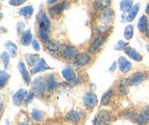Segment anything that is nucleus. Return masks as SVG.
Wrapping results in <instances>:
<instances>
[{"label":"nucleus","mask_w":149,"mask_h":125,"mask_svg":"<svg viewBox=\"0 0 149 125\" xmlns=\"http://www.w3.org/2000/svg\"><path fill=\"white\" fill-rule=\"evenodd\" d=\"M31 91L36 94V96L42 98L47 93V84H46V78L42 76L36 77L32 83H31Z\"/></svg>","instance_id":"f257e3e1"},{"label":"nucleus","mask_w":149,"mask_h":125,"mask_svg":"<svg viewBox=\"0 0 149 125\" xmlns=\"http://www.w3.org/2000/svg\"><path fill=\"white\" fill-rule=\"evenodd\" d=\"M60 56L65 60V61H70V62H74V59L77 57V55L79 54V51L77 47L74 46H70V45H62L60 51H58Z\"/></svg>","instance_id":"f03ea898"},{"label":"nucleus","mask_w":149,"mask_h":125,"mask_svg":"<svg viewBox=\"0 0 149 125\" xmlns=\"http://www.w3.org/2000/svg\"><path fill=\"white\" fill-rule=\"evenodd\" d=\"M92 55H93V54H91L90 52H80V53L77 55V57L74 59V61L72 63H74V66H76L77 68L87 67V66L91 64L92 61H93Z\"/></svg>","instance_id":"7ed1b4c3"},{"label":"nucleus","mask_w":149,"mask_h":125,"mask_svg":"<svg viewBox=\"0 0 149 125\" xmlns=\"http://www.w3.org/2000/svg\"><path fill=\"white\" fill-rule=\"evenodd\" d=\"M85 116H86L85 112L81 111V110H69V111L64 115V119H65L67 122L71 123V124L77 125V124H79L80 122L84 121Z\"/></svg>","instance_id":"20e7f679"},{"label":"nucleus","mask_w":149,"mask_h":125,"mask_svg":"<svg viewBox=\"0 0 149 125\" xmlns=\"http://www.w3.org/2000/svg\"><path fill=\"white\" fill-rule=\"evenodd\" d=\"M37 24L38 29H41V30L51 32L52 22H51V18L48 17V15L46 14L45 10H40L37 14Z\"/></svg>","instance_id":"39448f33"},{"label":"nucleus","mask_w":149,"mask_h":125,"mask_svg":"<svg viewBox=\"0 0 149 125\" xmlns=\"http://www.w3.org/2000/svg\"><path fill=\"white\" fill-rule=\"evenodd\" d=\"M81 101H83V105H84L85 109H87V110L94 109V108L97 106V102H99L96 94L93 93L92 91H87V92L83 95Z\"/></svg>","instance_id":"423d86ee"},{"label":"nucleus","mask_w":149,"mask_h":125,"mask_svg":"<svg viewBox=\"0 0 149 125\" xmlns=\"http://www.w3.org/2000/svg\"><path fill=\"white\" fill-rule=\"evenodd\" d=\"M106 41H107V36H96L88 45V52L91 54H97L102 50Z\"/></svg>","instance_id":"0eeeda50"},{"label":"nucleus","mask_w":149,"mask_h":125,"mask_svg":"<svg viewBox=\"0 0 149 125\" xmlns=\"http://www.w3.org/2000/svg\"><path fill=\"white\" fill-rule=\"evenodd\" d=\"M115 20V12L111 7L102 10L99 15V24H108L111 25V23Z\"/></svg>","instance_id":"6e6552de"},{"label":"nucleus","mask_w":149,"mask_h":125,"mask_svg":"<svg viewBox=\"0 0 149 125\" xmlns=\"http://www.w3.org/2000/svg\"><path fill=\"white\" fill-rule=\"evenodd\" d=\"M148 78V73L146 71H136L130 77V87L131 86H139Z\"/></svg>","instance_id":"1a4fd4ad"},{"label":"nucleus","mask_w":149,"mask_h":125,"mask_svg":"<svg viewBox=\"0 0 149 125\" xmlns=\"http://www.w3.org/2000/svg\"><path fill=\"white\" fill-rule=\"evenodd\" d=\"M52 68L46 63V61L42 59V57H39L36 63L33 64V67H31V70H30V73L31 75H36L38 72H44L47 71V70H51Z\"/></svg>","instance_id":"9d476101"},{"label":"nucleus","mask_w":149,"mask_h":125,"mask_svg":"<svg viewBox=\"0 0 149 125\" xmlns=\"http://www.w3.org/2000/svg\"><path fill=\"white\" fill-rule=\"evenodd\" d=\"M17 68H19V73L22 75V78H23L25 85L31 86V83H32V80H31V73H30V71H28L24 61H19V64H17Z\"/></svg>","instance_id":"9b49d317"},{"label":"nucleus","mask_w":149,"mask_h":125,"mask_svg":"<svg viewBox=\"0 0 149 125\" xmlns=\"http://www.w3.org/2000/svg\"><path fill=\"white\" fill-rule=\"evenodd\" d=\"M61 76H62V78L65 80V82H72L74 78L78 76V73L74 71V69L72 68V66H70V64H68L67 67H64L63 69H62V71H61Z\"/></svg>","instance_id":"f8f14e48"},{"label":"nucleus","mask_w":149,"mask_h":125,"mask_svg":"<svg viewBox=\"0 0 149 125\" xmlns=\"http://www.w3.org/2000/svg\"><path fill=\"white\" fill-rule=\"evenodd\" d=\"M111 7V0H94L92 8L95 13H101L102 10Z\"/></svg>","instance_id":"ddd939ff"},{"label":"nucleus","mask_w":149,"mask_h":125,"mask_svg":"<svg viewBox=\"0 0 149 125\" xmlns=\"http://www.w3.org/2000/svg\"><path fill=\"white\" fill-rule=\"evenodd\" d=\"M26 95H28L26 89H19V91H17V92H15V93H14V95H13V105H14V106H16V107L22 106V103L25 101Z\"/></svg>","instance_id":"4468645a"},{"label":"nucleus","mask_w":149,"mask_h":125,"mask_svg":"<svg viewBox=\"0 0 149 125\" xmlns=\"http://www.w3.org/2000/svg\"><path fill=\"white\" fill-rule=\"evenodd\" d=\"M117 62H118V69H119V71L122 72V73L126 75V73H129L132 70V63H131L126 57L119 56V59H118Z\"/></svg>","instance_id":"2eb2a0df"},{"label":"nucleus","mask_w":149,"mask_h":125,"mask_svg":"<svg viewBox=\"0 0 149 125\" xmlns=\"http://www.w3.org/2000/svg\"><path fill=\"white\" fill-rule=\"evenodd\" d=\"M112 31V27L111 25H108V24H97L95 28H94V32L96 34V36H109L110 32Z\"/></svg>","instance_id":"dca6fc26"},{"label":"nucleus","mask_w":149,"mask_h":125,"mask_svg":"<svg viewBox=\"0 0 149 125\" xmlns=\"http://www.w3.org/2000/svg\"><path fill=\"white\" fill-rule=\"evenodd\" d=\"M64 8H63V2H57L55 5H52L48 8V13L51 15V17H58L62 15Z\"/></svg>","instance_id":"f3484780"},{"label":"nucleus","mask_w":149,"mask_h":125,"mask_svg":"<svg viewBox=\"0 0 149 125\" xmlns=\"http://www.w3.org/2000/svg\"><path fill=\"white\" fill-rule=\"evenodd\" d=\"M46 84H47V93L51 94V93L57 87V85H58L60 83L57 82L55 75H54V73H51V75H48V76L46 77Z\"/></svg>","instance_id":"a211bd4d"},{"label":"nucleus","mask_w":149,"mask_h":125,"mask_svg":"<svg viewBox=\"0 0 149 125\" xmlns=\"http://www.w3.org/2000/svg\"><path fill=\"white\" fill-rule=\"evenodd\" d=\"M125 54H126V56H129L131 60H134L135 62H141L142 61V55L139 53L136 50H134L133 47H126L125 48Z\"/></svg>","instance_id":"6ab92c4d"},{"label":"nucleus","mask_w":149,"mask_h":125,"mask_svg":"<svg viewBox=\"0 0 149 125\" xmlns=\"http://www.w3.org/2000/svg\"><path fill=\"white\" fill-rule=\"evenodd\" d=\"M129 82H130V78L125 77V78H122V79L119 80V83H118V91H119V93H120L122 95H124V96H126V95L129 94V87H130Z\"/></svg>","instance_id":"aec40b11"},{"label":"nucleus","mask_w":149,"mask_h":125,"mask_svg":"<svg viewBox=\"0 0 149 125\" xmlns=\"http://www.w3.org/2000/svg\"><path fill=\"white\" fill-rule=\"evenodd\" d=\"M32 40H33V37H32V34H31L30 30H25V31L22 34L21 38H19V43H21V45L24 46V47L31 45V44H32Z\"/></svg>","instance_id":"412c9836"},{"label":"nucleus","mask_w":149,"mask_h":125,"mask_svg":"<svg viewBox=\"0 0 149 125\" xmlns=\"http://www.w3.org/2000/svg\"><path fill=\"white\" fill-rule=\"evenodd\" d=\"M61 44L58 43V41H56V40H49V41H47V43H45V50L46 51H48V52H51V53H56V52H58L60 51V48H61Z\"/></svg>","instance_id":"4be33fe9"},{"label":"nucleus","mask_w":149,"mask_h":125,"mask_svg":"<svg viewBox=\"0 0 149 125\" xmlns=\"http://www.w3.org/2000/svg\"><path fill=\"white\" fill-rule=\"evenodd\" d=\"M148 25H149V21H148L147 15H146V14H145V15H141L140 18H139V21H138V24H136L138 30H139L141 34H145L146 30H147V28H148Z\"/></svg>","instance_id":"5701e85b"},{"label":"nucleus","mask_w":149,"mask_h":125,"mask_svg":"<svg viewBox=\"0 0 149 125\" xmlns=\"http://www.w3.org/2000/svg\"><path fill=\"white\" fill-rule=\"evenodd\" d=\"M30 117H31V119L33 122L40 123V122H42V119L45 117V114H44V111H41L39 109H32L30 111Z\"/></svg>","instance_id":"b1692460"},{"label":"nucleus","mask_w":149,"mask_h":125,"mask_svg":"<svg viewBox=\"0 0 149 125\" xmlns=\"http://www.w3.org/2000/svg\"><path fill=\"white\" fill-rule=\"evenodd\" d=\"M96 117L102 123H109L111 121V114L108 110H100L99 114L96 115Z\"/></svg>","instance_id":"393cba45"},{"label":"nucleus","mask_w":149,"mask_h":125,"mask_svg":"<svg viewBox=\"0 0 149 125\" xmlns=\"http://www.w3.org/2000/svg\"><path fill=\"white\" fill-rule=\"evenodd\" d=\"M19 14L22 17L25 18V20H29L32 16V14H33V7L30 6V5L29 6H24V7H22L19 10Z\"/></svg>","instance_id":"a878e982"},{"label":"nucleus","mask_w":149,"mask_h":125,"mask_svg":"<svg viewBox=\"0 0 149 125\" xmlns=\"http://www.w3.org/2000/svg\"><path fill=\"white\" fill-rule=\"evenodd\" d=\"M5 47L7 48V51H8V53L10 55V57H17V46L13 41H10V40L6 41L5 43Z\"/></svg>","instance_id":"bb28decb"},{"label":"nucleus","mask_w":149,"mask_h":125,"mask_svg":"<svg viewBox=\"0 0 149 125\" xmlns=\"http://www.w3.org/2000/svg\"><path fill=\"white\" fill-rule=\"evenodd\" d=\"M135 123L138 125H148L149 124V114H146L143 111H141L140 114L136 115L135 118Z\"/></svg>","instance_id":"cd10ccee"},{"label":"nucleus","mask_w":149,"mask_h":125,"mask_svg":"<svg viewBox=\"0 0 149 125\" xmlns=\"http://www.w3.org/2000/svg\"><path fill=\"white\" fill-rule=\"evenodd\" d=\"M133 6H134L133 0H122L119 3V9L122 13H129Z\"/></svg>","instance_id":"c85d7f7f"},{"label":"nucleus","mask_w":149,"mask_h":125,"mask_svg":"<svg viewBox=\"0 0 149 125\" xmlns=\"http://www.w3.org/2000/svg\"><path fill=\"white\" fill-rule=\"evenodd\" d=\"M139 10H140V3H135V5L132 7V9L127 13V15H126V21H127V22L134 21V18L136 17Z\"/></svg>","instance_id":"c756f323"},{"label":"nucleus","mask_w":149,"mask_h":125,"mask_svg":"<svg viewBox=\"0 0 149 125\" xmlns=\"http://www.w3.org/2000/svg\"><path fill=\"white\" fill-rule=\"evenodd\" d=\"M86 82V78L83 73H79L76 78H74L72 82H69L68 83V86L69 87H76V86H79V85H83L84 83Z\"/></svg>","instance_id":"7c9ffc66"},{"label":"nucleus","mask_w":149,"mask_h":125,"mask_svg":"<svg viewBox=\"0 0 149 125\" xmlns=\"http://www.w3.org/2000/svg\"><path fill=\"white\" fill-rule=\"evenodd\" d=\"M113 89H109L103 95H102V99H101V105L102 106H107V105H109L110 103V100H111V98L113 96Z\"/></svg>","instance_id":"2f4dec72"},{"label":"nucleus","mask_w":149,"mask_h":125,"mask_svg":"<svg viewBox=\"0 0 149 125\" xmlns=\"http://www.w3.org/2000/svg\"><path fill=\"white\" fill-rule=\"evenodd\" d=\"M51 32L48 31H45V30H41V29H38L37 30V38H39L40 41H42L44 44L49 41L51 40Z\"/></svg>","instance_id":"473e14b6"},{"label":"nucleus","mask_w":149,"mask_h":125,"mask_svg":"<svg viewBox=\"0 0 149 125\" xmlns=\"http://www.w3.org/2000/svg\"><path fill=\"white\" fill-rule=\"evenodd\" d=\"M9 77H10V75L7 72L6 69H3V70L0 71V87L1 89H3L7 85V83L9 80Z\"/></svg>","instance_id":"72a5a7b5"},{"label":"nucleus","mask_w":149,"mask_h":125,"mask_svg":"<svg viewBox=\"0 0 149 125\" xmlns=\"http://www.w3.org/2000/svg\"><path fill=\"white\" fill-rule=\"evenodd\" d=\"M38 59H39V55H38V54L26 53L24 55V60H25V62L28 63L29 67H33V64L36 63V61H37Z\"/></svg>","instance_id":"f704fd0d"},{"label":"nucleus","mask_w":149,"mask_h":125,"mask_svg":"<svg viewBox=\"0 0 149 125\" xmlns=\"http://www.w3.org/2000/svg\"><path fill=\"white\" fill-rule=\"evenodd\" d=\"M133 36H134V27L132 24H129L124 29V38H125V40L129 41L133 38Z\"/></svg>","instance_id":"c9c22d12"},{"label":"nucleus","mask_w":149,"mask_h":125,"mask_svg":"<svg viewBox=\"0 0 149 125\" xmlns=\"http://www.w3.org/2000/svg\"><path fill=\"white\" fill-rule=\"evenodd\" d=\"M0 57H1V63H2V67H3L5 69H7V68H8V66H9V59H10V55H9V53H7V52H2Z\"/></svg>","instance_id":"e433bc0d"},{"label":"nucleus","mask_w":149,"mask_h":125,"mask_svg":"<svg viewBox=\"0 0 149 125\" xmlns=\"http://www.w3.org/2000/svg\"><path fill=\"white\" fill-rule=\"evenodd\" d=\"M126 47H129L127 40H118L117 44L115 45L113 50H115V51H125Z\"/></svg>","instance_id":"4c0bfd02"},{"label":"nucleus","mask_w":149,"mask_h":125,"mask_svg":"<svg viewBox=\"0 0 149 125\" xmlns=\"http://www.w3.org/2000/svg\"><path fill=\"white\" fill-rule=\"evenodd\" d=\"M136 115H138V114H135L134 111H126V112H124V114H123V117H124L125 119H127V121H131V122H135Z\"/></svg>","instance_id":"58836bf2"},{"label":"nucleus","mask_w":149,"mask_h":125,"mask_svg":"<svg viewBox=\"0 0 149 125\" xmlns=\"http://www.w3.org/2000/svg\"><path fill=\"white\" fill-rule=\"evenodd\" d=\"M24 29H25V23L24 22H19L17 25H16V32L19 37L22 36V34L24 32Z\"/></svg>","instance_id":"ea45409f"},{"label":"nucleus","mask_w":149,"mask_h":125,"mask_svg":"<svg viewBox=\"0 0 149 125\" xmlns=\"http://www.w3.org/2000/svg\"><path fill=\"white\" fill-rule=\"evenodd\" d=\"M35 96H36V94H35L32 91H31V92H29V93H28V95H26V98H25V101H24V102H25V106H29V105L32 102V100H33V98H35Z\"/></svg>","instance_id":"a19ab883"},{"label":"nucleus","mask_w":149,"mask_h":125,"mask_svg":"<svg viewBox=\"0 0 149 125\" xmlns=\"http://www.w3.org/2000/svg\"><path fill=\"white\" fill-rule=\"evenodd\" d=\"M25 1H28V0H9V5H10V6H15V7H17V6L23 5Z\"/></svg>","instance_id":"79ce46f5"},{"label":"nucleus","mask_w":149,"mask_h":125,"mask_svg":"<svg viewBox=\"0 0 149 125\" xmlns=\"http://www.w3.org/2000/svg\"><path fill=\"white\" fill-rule=\"evenodd\" d=\"M19 125H31V124H30V122H29L28 117H26L25 115H22V118L19 119Z\"/></svg>","instance_id":"37998d69"},{"label":"nucleus","mask_w":149,"mask_h":125,"mask_svg":"<svg viewBox=\"0 0 149 125\" xmlns=\"http://www.w3.org/2000/svg\"><path fill=\"white\" fill-rule=\"evenodd\" d=\"M31 46H32V48H33L36 52H39V51H40V44H39V41H38L37 39H33V40H32Z\"/></svg>","instance_id":"c03bdc74"},{"label":"nucleus","mask_w":149,"mask_h":125,"mask_svg":"<svg viewBox=\"0 0 149 125\" xmlns=\"http://www.w3.org/2000/svg\"><path fill=\"white\" fill-rule=\"evenodd\" d=\"M116 68H118V62L117 61H113L111 64V67L109 68V71L110 72H113L115 70H116Z\"/></svg>","instance_id":"a18cd8bd"},{"label":"nucleus","mask_w":149,"mask_h":125,"mask_svg":"<svg viewBox=\"0 0 149 125\" xmlns=\"http://www.w3.org/2000/svg\"><path fill=\"white\" fill-rule=\"evenodd\" d=\"M69 7H70V2L69 1H63V8H64V10H67Z\"/></svg>","instance_id":"49530a36"},{"label":"nucleus","mask_w":149,"mask_h":125,"mask_svg":"<svg viewBox=\"0 0 149 125\" xmlns=\"http://www.w3.org/2000/svg\"><path fill=\"white\" fill-rule=\"evenodd\" d=\"M93 125H103V123L100 122V121L97 119V117L95 116V118H94V121H93Z\"/></svg>","instance_id":"de8ad7c7"},{"label":"nucleus","mask_w":149,"mask_h":125,"mask_svg":"<svg viewBox=\"0 0 149 125\" xmlns=\"http://www.w3.org/2000/svg\"><path fill=\"white\" fill-rule=\"evenodd\" d=\"M47 1V3L49 5V6H52V5H55V3H57L60 0H46Z\"/></svg>","instance_id":"09e8293b"},{"label":"nucleus","mask_w":149,"mask_h":125,"mask_svg":"<svg viewBox=\"0 0 149 125\" xmlns=\"http://www.w3.org/2000/svg\"><path fill=\"white\" fill-rule=\"evenodd\" d=\"M142 111H143V112H146V114H149V105L143 108V109H142Z\"/></svg>","instance_id":"8fccbe9b"},{"label":"nucleus","mask_w":149,"mask_h":125,"mask_svg":"<svg viewBox=\"0 0 149 125\" xmlns=\"http://www.w3.org/2000/svg\"><path fill=\"white\" fill-rule=\"evenodd\" d=\"M145 13H146L147 16H149V2L147 3V6H146V10H145Z\"/></svg>","instance_id":"3c124183"},{"label":"nucleus","mask_w":149,"mask_h":125,"mask_svg":"<svg viewBox=\"0 0 149 125\" xmlns=\"http://www.w3.org/2000/svg\"><path fill=\"white\" fill-rule=\"evenodd\" d=\"M145 37H146L147 39H149V25H148V28H147V30H146V32H145Z\"/></svg>","instance_id":"603ef678"},{"label":"nucleus","mask_w":149,"mask_h":125,"mask_svg":"<svg viewBox=\"0 0 149 125\" xmlns=\"http://www.w3.org/2000/svg\"><path fill=\"white\" fill-rule=\"evenodd\" d=\"M90 86H91V89H95V85H94L93 83H92V84H91V85H90Z\"/></svg>","instance_id":"864d4df0"},{"label":"nucleus","mask_w":149,"mask_h":125,"mask_svg":"<svg viewBox=\"0 0 149 125\" xmlns=\"http://www.w3.org/2000/svg\"><path fill=\"white\" fill-rule=\"evenodd\" d=\"M6 31V29H5V27H1V32H5Z\"/></svg>","instance_id":"5fc2aeb1"},{"label":"nucleus","mask_w":149,"mask_h":125,"mask_svg":"<svg viewBox=\"0 0 149 125\" xmlns=\"http://www.w3.org/2000/svg\"><path fill=\"white\" fill-rule=\"evenodd\" d=\"M146 48H147V52L149 53V44H147V46H146Z\"/></svg>","instance_id":"6e6d98bb"},{"label":"nucleus","mask_w":149,"mask_h":125,"mask_svg":"<svg viewBox=\"0 0 149 125\" xmlns=\"http://www.w3.org/2000/svg\"><path fill=\"white\" fill-rule=\"evenodd\" d=\"M1 1H5V0H1Z\"/></svg>","instance_id":"4d7b16f0"}]
</instances>
